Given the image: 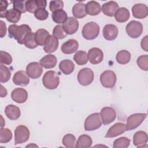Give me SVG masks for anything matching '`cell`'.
<instances>
[{
  "mask_svg": "<svg viewBox=\"0 0 148 148\" xmlns=\"http://www.w3.org/2000/svg\"><path fill=\"white\" fill-rule=\"evenodd\" d=\"M31 32V28L28 25L22 24L17 25L12 24L9 26L8 33L10 38L15 39L19 44H24L25 36Z\"/></svg>",
  "mask_w": 148,
  "mask_h": 148,
  "instance_id": "obj_1",
  "label": "cell"
},
{
  "mask_svg": "<svg viewBox=\"0 0 148 148\" xmlns=\"http://www.w3.org/2000/svg\"><path fill=\"white\" fill-rule=\"evenodd\" d=\"M43 86L47 89L54 90L57 88L60 83V78L57 73L54 71L46 72L42 78Z\"/></svg>",
  "mask_w": 148,
  "mask_h": 148,
  "instance_id": "obj_2",
  "label": "cell"
},
{
  "mask_svg": "<svg viewBox=\"0 0 148 148\" xmlns=\"http://www.w3.org/2000/svg\"><path fill=\"white\" fill-rule=\"evenodd\" d=\"M82 34L83 37L86 39H94L99 34V26L95 22L87 23L83 26Z\"/></svg>",
  "mask_w": 148,
  "mask_h": 148,
  "instance_id": "obj_3",
  "label": "cell"
},
{
  "mask_svg": "<svg viewBox=\"0 0 148 148\" xmlns=\"http://www.w3.org/2000/svg\"><path fill=\"white\" fill-rule=\"evenodd\" d=\"M102 124L100 113H94L89 115L84 121V130L90 131L99 128Z\"/></svg>",
  "mask_w": 148,
  "mask_h": 148,
  "instance_id": "obj_4",
  "label": "cell"
},
{
  "mask_svg": "<svg viewBox=\"0 0 148 148\" xmlns=\"http://www.w3.org/2000/svg\"><path fill=\"white\" fill-rule=\"evenodd\" d=\"M125 30L130 37L136 39L139 37L142 34L143 25L139 21L132 20L126 25Z\"/></svg>",
  "mask_w": 148,
  "mask_h": 148,
  "instance_id": "obj_5",
  "label": "cell"
},
{
  "mask_svg": "<svg viewBox=\"0 0 148 148\" xmlns=\"http://www.w3.org/2000/svg\"><path fill=\"white\" fill-rule=\"evenodd\" d=\"M94 72L88 68H84L80 69L77 76L78 82L83 86L90 85L94 80Z\"/></svg>",
  "mask_w": 148,
  "mask_h": 148,
  "instance_id": "obj_6",
  "label": "cell"
},
{
  "mask_svg": "<svg viewBox=\"0 0 148 148\" xmlns=\"http://www.w3.org/2000/svg\"><path fill=\"white\" fill-rule=\"evenodd\" d=\"M147 117L146 113H134L130 116L127 119V131L132 130L139 127Z\"/></svg>",
  "mask_w": 148,
  "mask_h": 148,
  "instance_id": "obj_7",
  "label": "cell"
},
{
  "mask_svg": "<svg viewBox=\"0 0 148 148\" xmlns=\"http://www.w3.org/2000/svg\"><path fill=\"white\" fill-rule=\"evenodd\" d=\"M28 128L23 125L17 126L14 130V145L21 144L27 142L29 138Z\"/></svg>",
  "mask_w": 148,
  "mask_h": 148,
  "instance_id": "obj_8",
  "label": "cell"
},
{
  "mask_svg": "<svg viewBox=\"0 0 148 148\" xmlns=\"http://www.w3.org/2000/svg\"><path fill=\"white\" fill-rule=\"evenodd\" d=\"M100 82L104 87L108 88H113L116 82V75L112 71H105L100 75Z\"/></svg>",
  "mask_w": 148,
  "mask_h": 148,
  "instance_id": "obj_9",
  "label": "cell"
},
{
  "mask_svg": "<svg viewBox=\"0 0 148 148\" xmlns=\"http://www.w3.org/2000/svg\"><path fill=\"white\" fill-rule=\"evenodd\" d=\"M102 123L108 125L112 123L116 118V112L112 107H103L100 112Z\"/></svg>",
  "mask_w": 148,
  "mask_h": 148,
  "instance_id": "obj_10",
  "label": "cell"
},
{
  "mask_svg": "<svg viewBox=\"0 0 148 148\" xmlns=\"http://www.w3.org/2000/svg\"><path fill=\"white\" fill-rule=\"evenodd\" d=\"M26 72L31 78L33 79L39 78L43 72L42 65L37 62L29 63L26 67Z\"/></svg>",
  "mask_w": 148,
  "mask_h": 148,
  "instance_id": "obj_11",
  "label": "cell"
},
{
  "mask_svg": "<svg viewBox=\"0 0 148 148\" xmlns=\"http://www.w3.org/2000/svg\"><path fill=\"white\" fill-rule=\"evenodd\" d=\"M126 131V124L123 123H116L109 128L105 137L114 138L123 134Z\"/></svg>",
  "mask_w": 148,
  "mask_h": 148,
  "instance_id": "obj_12",
  "label": "cell"
},
{
  "mask_svg": "<svg viewBox=\"0 0 148 148\" xmlns=\"http://www.w3.org/2000/svg\"><path fill=\"white\" fill-rule=\"evenodd\" d=\"M62 28L67 35H72L76 32L79 28L77 20L73 17H69L62 24Z\"/></svg>",
  "mask_w": 148,
  "mask_h": 148,
  "instance_id": "obj_13",
  "label": "cell"
},
{
  "mask_svg": "<svg viewBox=\"0 0 148 148\" xmlns=\"http://www.w3.org/2000/svg\"><path fill=\"white\" fill-rule=\"evenodd\" d=\"M87 56L91 64H98L102 61L103 58V53L100 49L92 47L88 50Z\"/></svg>",
  "mask_w": 148,
  "mask_h": 148,
  "instance_id": "obj_14",
  "label": "cell"
},
{
  "mask_svg": "<svg viewBox=\"0 0 148 148\" xmlns=\"http://www.w3.org/2000/svg\"><path fill=\"white\" fill-rule=\"evenodd\" d=\"M133 16L136 18L143 19L148 15V8L143 3H136L132 8Z\"/></svg>",
  "mask_w": 148,
  "mask_h": 148,
  "instance_id": "obj_15",
  "label": "cell"
},
{
  "mask_svg": "<svg viewBox=\"0 0 148 148\" xmlns=\"http://www.w3.org/2000/svg\"><path fill=\"white\" fill-rule=\"evenodd\" d=\"M118 33V28L114 24H106L102 30L103 36L108 40H114L117 38Z\"/></svg>",
  "mask_w": 148,
  "mask_h": 148,
  "instance_id": "obj_16",
  "label": "cell"
},
{
  "mask_svg": "<svg viewBox=\"0 0 148 148\" xmlns=\"http://www.w3.org/2000/svg\"><path fill=\"white\" fill-rule=\"evenodd\" d=\"M11 97L14 102L22 103L25 102L28 98V92L23 88H16L11 93Z\"/></svg>",
  "mask_w": 148,
  "mask_h": 148,
  "instance_id": "obj_17",
  "label": "cell"
},
{
  "mask_svg": "<svg viewBox=\"0 0 148 148\" xmlns=\"http://www.w3.org/2000/svg\"><path fill=\"white\" fill-rule=\"evenodd\" d=\"M47 1L45 0H29L25 1V8L27 11L29 13H35L39 8L45 9Z\"/></svg>",
  "mask_w": 148,
  "mask_h": 148,
  "instance_id": "obj_18",
  "label": "cell"
},
{
  "mask_svg": "<svg viewBox=\"0 0 148 148\" xmlns=\"http://www.w3.org/2000/svg\"><path fill=\"white\" fill-rule=\"evenodd\" d=\"M13 82L16 85L26 86L29 83V76L24 71H17L13 76Z\"/></svg>",
  "mask_w": 148,
  "mask_h": 148,
  "instance_id": "obj_19",
  "label": "cell"
},
{
  "mask_svg": "<svg viewBox=\"0 0 148 148\" xmlns=\"http://www.w3.org/2000/svg\"><path fill=\"white\" fill-rule=\"evenodd\" d=\"M79 47L77 41L73 39L68 40L61 46V51L65 54H71L76 52Z\"/></svg>",
  "mask_w": 148,
  "mask_h": 148,
  "instance_id": "obj_20",
  "label": "cell"
},
{
  "mask_svg": "<svg viewBox=\"0 0 148 148\" xmlns=\"http://www.w3.org/2000/svg\"><path fill=\"white\" fill-rule=\"evenodd\" d=\"M119 9V5L115 1H109L102 5V12L105 15L109 17H113Z\"/></svg>",
  "mask_w": 148,
  "mask_h": 148,
  "instance_id": "obj_21",
  "label": "cell"
},
{
  "mask_svg": "<svg viewBox=\"0 0 148 148\" xmlns=\"http://www.w3.org/2000/svg\"><path fill=\"white\" fill-rule=\"evenodd\" d=\"M58 40L53 35H50L45 43L43 50L47 53H51L54 52L58 47Z\"/></svg>",
  "mask_w": 148,
  "mask_h": 148,
  "instance_id": "obj_22",
  "label": "cell"
},
{
  "mask_svg": "<svg viewBox=\"0 0 148 148\" xmlns=\"http://www.w3.org/2000/svg\"><path fill=\"white\" fill-rule=\"evenodd\" d=\"M147 134L143 131H139L135 133L133 136L134 145L138 147H143L147 142Z\"/></svg>",
  "mask_w": 148,
  "mask_h": 148,
  "instance_id": "obj_23",
  "label": "cell"
},
{
  "mask_svg": "<svg viewBox=\"0 0 148 148\" xmlns=\"http://www.w3.org/2000/svg\"><path fill=\"white\" fill-rule=\"evenodd\" d=\"M5 113L7 117L12 120L18 119L21 114L18 107L14 105H8L5 109Z\"/></svg>",
  "mask_w": 148,
  "mask_h": 148,
  "instance_id": "obj_24",
  "label": "cell"
},
{
  "mask_svg": "<svg viewBox=\"0 0 148 148\" xmlns=\"http://www.w3.org/2000/svg\"><path fill=\"white\" fill-rule=\"evenodd\" d=\"M86 11L89 15H98L101 11V5L95 1H89L86 4Z\"/></svg>",
  "mask_w": 148,
  "mask_h": 148,
  "instance_id": "obj_25",
  "label": "cell"
},
{
  "mask_svg": "<svg viewBox=\"0 0 148 148\" xmlns=\"http://www.w3.org/2000/svg\"><path fill=\"white\" fill-rule=\"evenodd\" d=\"M57 62L56 57L53 54H48L40 60V64L46 69L54 68Z\"/></svg>",
  "mask_w": 148,
  "mask_h": 148,
  "instance_id": "obj_26",
  "label": "cell"
},
{
  "mask_svg": "<svg viewBox=\"0 0 148 148\" xmlns=\"http://www.w3.org/2000/svg\"><path fill=\"white\" fill-rule=\"evenodd\" d=\"M72 14L75 18H82L87 14L86 11V4L78 2L74 5L72 8Z\"/></svg>",
  "mask_w": 148,
  "mask_h": 148,
  "instance_id": "obj_27",
  "label": "cell"
},
{
  "mask_svg": "<svg viewBox=\"0 0 148 148\" xmlns=\"http://www.w3.org/2000/svg\"><path fill=\"white\" fill-rule=\"evenodd\" d=\"M59 68L64 74L69 75L74 71L75 64L70 60H63L59 64Z\"/></svg>",
  "mask_w": 148,
  "mask_h": 148,
  "instance_id": "obj_28",
  "label": "cell"
},
{
  "mask_svg": "<svg viewBox=\"0 0 148 148\" xmlns=\"http://www.w3.org/2000/svg\"><path fill=\"white\" fill-rule=\"evenodd\" d=\"M92 141L91 138L86 134H83L80 135L75 145V147L76 148H89L91 146Z\"/></svg>",
  "mask_w": 148,
  "mask_h": 148,
  "instance_id": "obj_29",
  "label": "cell"
},
{
  "mask_svg": "<svg viewBox=\"0 0 148 148\" xmlns=\"http://www.w3.org/2000/svg\"><path fill=\"white\" fill-rule=\"evenodd\" d=\"M114 16L117 22L124 23L129 19L130 17V13L127 8L122 7L117 10Z\"/></svg>",
  "mask_w": 148,
  "mask_h": 148,
  "instance_id": "obj_30",
  "label": "cell"
},
{
  "mask_svg": "<svg viewBox=\"0 0 148 148\" xmlns=\"http://www.w3.org/2000/svg\"><path fill=\"white\" fill-rule=\"evenodd\" d=\"M52 19L56 23L61 24H64L68 18L66 13L62 9L56 10L52 13Z\"/></svg>",
  "mask_w": 148,
  "mask_h": 148,
  "instance_id": "obj_31",
  "label": "cell"
},
{
  "mask_svg": "<svg viewBox=\"0 0 148 148\" xmlns=\"http://www.w3.org/2000/svg\"><path fill=\"white\" fill-rule=\"evenodd\" d=\"M50 35L49 32L45 29H39L35 33V37L38 45L44 46L47 37Z\"/></svg>",
  "mask_w": 148,
  "mask_h": 148,
  "instance_id": "obj_32",
  "label": "cell"
},
{
  "mask_svg": "<svg viewBox=\"0 0 148 148\" xmlns=\"http://www.w3.org/2000/svg\"><path fill=\"white\" fill-rule=\"evenodd\" d=\"M117 62L120 64H126L128 63L131 60V53L125 50L119 51L116 57Z\"/></svg>",
  "mask_w": 148,
  "mask_h": 148,
  "instance_id": "obj_33",
  "label": "cell"
},
{
  "mask_svg": "<svg viewBox=\"0 0 148 148\" xmlns=\"http://www.w3.org/2000/svg\"><path fill=\"white\" fill-rule=\"evenodd\" d=\"M73 60L79 65H83L87 64L88 59L87 54L85 51L79 50L75 54Z\"/></svg>",
  "mask_w": 148,
  "mask_h": 148,
  "instance_id": "obj_34",
  "label": "cell"
},
{
  "mask_svg": "<svg viewBox=\"0 0 148 148\" xmlns=\"http://www.w3.org/2000/svg\"><path fill=\"white\" fill-rule=\"evenodd\" d=\"M5 17L9 22L12 23H17L20 20L21 13L14 9H11L8 10Z\"/></svg>",
  "mask_w": 148,
  "mask_h": 148,
  "instance_id": "obj_35",
  "label": "cell"
},
{
  "mask_svg": "<svg viewBox=\"0 0 148 148\" xmlns=\"http://www.w3.org/2000/svg\"><path fill=\"white\" fill-rule=\"evenodd\" d=\"M24 44L27 48L31 49L36 48L38 45L35 40V34L32 32L28 33L24 38Z\"/></svg>",
  "mask_w": 148,
  "mask_h": 148,
  "instance_id": "obj_36",
  "label": "cell"
},
{
  "mask_svg": "<svg viewBox=\"0 0 148 148\" xmlns=\"http://www.w3.org/2000/svg\"><path fill=\"white\" fill-rule=\"evenodd\" d=\"M12 139V131L6 128H1L0 130V142L6 143Z\"/></svg>",
  "mask_w": 148,
  "mask_h": 148,
  "instance_id": "obj_37",
  "label": "cell"
},
{
  "mask_svg": "<svg viewBox=\"0 0 148 148\" xmlns=\"http://www.w3.org/2000/svg\"><path fill=\"white\" fill-rule=\"evenodd\" d=\"M62 144L66 147L72 148L75 147L76 144V137L73 134H68L64 136L62 140Z\"/></svg>",
  "mask_w": 148,
  "mask_h": 148,
  "instance_id": "obj_38",
  "label": "cell"
},
{
  "mask_svg": "<svg viewBox=\"0 0 148 148\" xmlns=\"http://www.w3.org/2000/svg\"><path fill=\"white\" fill-rule=\"evenodd\" d=\"M130 145V139L127 137L122 136L116 139L113 142L114 148H127Z\"/></svg>",
  "mask_w": 148,
  "mask_h": 148,
  "instance_id": "obj_39",
  "label": "cell"
},
{
  "mask_svg": "<svg viewBox=\"0 0 148 148\" xmlns=\"http://www.w3.org/2000/svg\"><path fill=\"white\" fill-rule=\"evenodd\" d=\"M0 75H1V78H0L1 82L6 83L8 82L10 78L11 72L7 66L3 65V64H1Z\"/></svg>",
  "mask_w": 148,
  "mask_h": 148,
  "instance_id": "obj_40",
  "label": "cell"
},
{
  "mask_svg": "<svg viewBox=\"0 0 148 148\" xmlns=\"http://www.w3.org/2000/svg\"><path fill=\"white\" fill-rule=\"evenodd\" d=\"M67 34L64 31L62 25L61 24L56 25L53 30V36L57 39H62L66 36Z\"/></svg>",
  "mask_w": 148,
  "mask_h": 148,
  "instance_id": "obj_41",
  "label": "cell"
},
{
  "mask_svg": "<svg viewBox=\"0 0 148 148\" xmlns=\"http://www.w3.org/2000/svg\"><path fill=\"white\" fill-rule=\"evenodd\" d=\"M138 66L142 70L147 71L148 70V56L142 55L136 60Z\"/></svg>",
  "mask_w": 148,
  "mask_h": 148,
  "instance_id": "obj_42",
  "label": "cell"
},
{
  "mask_svg": "<svg viewBox=\"0 0 148 148\" xmlns=\"http://www.w3.org/2000/svg\"><path fill=\"white\" fill-rule=\"evenodd\" d=\"M0 62L1 64L10 65L12 62V57L11 55L4 51H0Z\"/></svg>",
  "mask_w": 148,
  "mask_h": 148,
  "instance_id": "obj_43",
  "label": "cell"
},
{
  "mask_svg": "<svg viewBox=\"0 0 148 148\" xmlns=\"http://www.w3.org/2000/svg\"><path fill=\"white\" fill-rule=\"evenodd\" d=\"M35 17L39 20H45L48 18L49 13L44 8H39L37 9L34 13Z\"/></svg>",
  "mask_w": 148,
  "mask_h": 148,
  "instance_id": "obj_44",
  "label": "cell"
},
{
  "mask_svg": "<svg viewBox=\"0 0 148 148\" xmlns=\"http://www.w3.org/2000/svg\"><path fill=\"white\" fill-rule=\"evenodd\" d=\"M63 8H64V2L61 0L51 1L50 2L49 9H50V10L52 12L57 10L62 9Z\"/></svg>",
  "mask_w": 148,
  "mask_h": 148,
  "instance_id": "obj_45",
  "label": "cell"
},
{
  "mask_svg": "<svg viewBox=\"0 0 148 148\" xmlns=\"http://www.w3.org/2000/svg\"><path fill=\"white\" fill-rule=\"evenodd\" d=\"M13 9L20 13H25L27 12L25 8V2L24 1H14L13 2Z\"/></svg>",
  "mask_w": 148,
  "mask_h": 148,
  "instance_id": "obj_46",
  "label": "cell"
},
{
  "mask_svg": "<svg viewBox=\"0 0 148 148\" xmlns=\"http://www.w3.org/2000/svg\"><path fill=\"white\" fill-rule=\"evenodd\" d=\"M8 6V2L6 0H2L0 3V17L1 18L5 17L6 14L8 12L7 7Z\"/></svg>",
  "mask_w": 148,
  "mask_h": 148,
  "instance_id": "obj_47",
  "label": "cell"
},
{
  "mask_svg": "<svg viewBox=\"0 0 148 148\" xmlns=\"http://www.w3.org/2000/svg\"><path fill=\"white\" fill-rule=\"evenodd\" d=\"M1 23V38H3L6 34V25L2 21H0Z\"/></svg>",
  "mask_w": 148,
  "mask_h": 148,
  "instance_id": "obj_48",
  "label": "cell"
},
{
  "mask_svg": "<svg viewBox=\"0 0 148 148\" xmlns=\"http://www.w3.org/2000/svg\"><path fill=\"white\" fill-rule=\"evenodd\" d=\"M147 35H146L143 38H142V40H141V47L142 48V49H143L145 51H147L148 49H147Z\"/></svg>",
  "mask_w": 148,
  "mask_h": 148,
  "instance_id": "obj_49",
  "label": "cell"
},
{
  "mask_svg": "<svg viewBox=\"0 0 148 148\" xmlns=\"http://www.w3.org/2000/svg\"><path fill=\"white\" fill-rule=\"evenodd\" d=\"M8 94L6 89L1 84V97L3 98L6 96Z\"/></svg>",
  "mask_w": 148,
  "mask_h": 148,
  "instance_id": "obj_50",
  "label": "cell"
}]
</instances>
